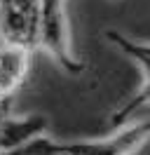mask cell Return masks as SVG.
<instances>
[{
	"label": "cell",
	"instance_id": "6da1fadb",
	"mask_svg": "<svg viewBox=\"0 0 150 155\" xmlns=\"http://www.w3.org/2000/svg\"><path fill=\"white\" fill-rule=\"evenodd\" d=\"M38 45L47 49L52 59L70 75L84 73V64L73 57L68 40V21H66L64 0H42L40 7V35Z\"/></svg>",
	"mask_w": 150,
	"mask_h": 155
},
{
	"label": "cell",
	"instance_id": "7a4b0ae2",
	"mask_svg": "<svg viewBox=\"0 0 150 155\" xmlns=\"http://www.w3.org/2000/svg\"><path fill=\"white\" fill-rule=\"evenodd\" d=\"M150 136V120H141L122 127L110 139L96 141H68L64 143V155H131Z\"/></svg>",
	"mask_w": 150,
	"mask_h": 155
},
{
	"label": "cell",
	"instance_id": "3957f363",
	"mask_svg": "<svg viewBox=\"0 0 150 155\" xmlns=\"http://www.w3.org/2000/svg\"><path fill=\"white\" fill-rule=\"evenodd\" d=\"M47 132L45 115H28V117H9L0 129V153L14 150L19 146L33 141Z\"/></svg>",
	"mask_w": 150,
	"mask_h": 155
},
{
	"label": "cell",
	"instance_id": "277c9868",
	"mask_svg": "<svg viewBox=\"0 0 150 155\" xmlns=\"http://www.w3.org/2000/svg\"><path fill=\"white\" fill-rule=\"evenodd\" d=\"M31 49L24 45H9L0 57V97H12L17 87L26 80Z\"/></svg>",
	"mask_w": 150,
	"mask_h": 155
},
{
	"label": "cell",
	"instance_id": "5b68a950",
	"mask_svg": "<svg viewBox=\"0 0 150 155\" xmlns=\"http://www.w3.org/2000/svg\"><path fill=\"white\" fill-rule=\"evenodd\" d=\"M143 106H150V80L129 99V101H127V104H122V106L112 113L110 115V125L112 127H122V122L131 120V117L139 113V108H143Z\"/></svg>",
	"mask_w": 150,
	"mask_h": 155
},
{
	"label": "cell",
	"instance_id": "8992f818",
	"mask_svg": "<svg viewBox=\"0 0 150 155\" xmlns=\"http://www.w3.org/2000/svg\"><path fill=\"white\" fill-rule=\"evenodd\" d=\"M0 155H64V143H59L54 139H49L47 134L38 136L28 143L19 146L14 150H5Z\"/></svg>",
	"mask_w": 150,
	"mask_h": 155
},
{
	"label": "cell",
	"instance_id": "52a82bcc",
	"mask_svg": "<svg viewBox=\"0 0 150 155\" xmlns=\"http://www.w3.org/2000/svg\"><path fill=\"white\" fill-rule=\"evenodd\" d=\"M9 104H12V97H0V129L9 120Z\"/></svg>",
	"mask_w": 150,
	"mask_h": 155
},
{
	"label": "cell",
	"instance_id": "ba28073f",
	"mask_svg": "<svg viewBox=\"0 0 150 155\" xmlns=\"http://www.w3.org/2000/svg\"><path fill=\"white\" fill-rule=\"evenodd\" d=\"M9 45H12V42H9L7 38H2V35H0V57H2L5 52H7V47H9Z\"/></svg>",
	"mask_w": 150,
	"mask_h": 155
}]
</instances>
